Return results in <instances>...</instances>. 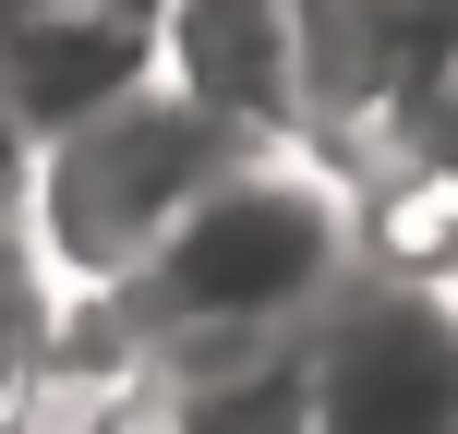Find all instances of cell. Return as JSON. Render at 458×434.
Returning <instances> with one entry per match:
<instances>
[{
  "instance_id": "277c9868",
  "label": "cell",
  "mask_w": 458,
  "mask_h": 434,
  "mask_svg": "<svg viewBox=\"0 0 458 434\" xmlns=\"http://www.w3.org/2000/svg\"><path fill=\"white\" fill-rule=\"evenodd\" d=\"M157 85L242 145H314L301 0H157Z\"/></svg>"
},
{
  "instance_id": "6da1fadb",
  "label": "cell",
  "mask_w": 458,
  "mask_h": 434,
  "mask_svg": "<svg viewBox=\"0 0 458 434\" xmlns=\"http://www.w3.org/2000/svg\"><path fill=\"white\" fill-rule=\"evenodd\" d=\"M374 253V206L326 145H253L242 169L121 277L61 314V387H145V374L290 350Z\"/></svg>"
},
{
  "instance_id": "3957f363",
  "label": "cell",
  "mask_w": 458,
  "mask_h": 434,
  "mask_svg": "<svg viewBox=\"0 0 458 434\" xmlns=\"http://www.w3.org/2000/svg\"><path fill=\"white\" fill-rule=\"evenodd\" d=\"M290 362L301 434H458V277L362 253Z\"/></svg>"
},
{
  "instance_id": "8992f818",
  "label": "cell",
  "mask_w": 458,
  "mask_h": 434,
  "mask_svg": "<svg viewBox=\"0 0 458 434\" xmlns=\"http://www.w3.org/2000/svg\"><path fill=\"white\" fill-rule=\"evenodd\" d=\"M61 387V290L37 277V253L0 217V434H24Z\"/></svg>"
},
{
  "instance_id": "7a4b0ae2",
  "label": "cell",
  "mask_w": 458,
  "mask_h": 434,
  "mask_svg": "<svg viewBox=\"0 0 458 434\" xmlns=\"http://www.w3.org/2000/svg\"><path fill=\"white\" fill-rule=\"evenodd\" d=\"M242 157H253L242 133H217L206 109H182V97L145 72V85L109 97L97 121L24 145L13 242L37 253V277L61 290V314H72V302H109V290H121V277H133L193 206H206Z\"/></svg>"
},
{
  "instance_id": "5b68a950",
  "label": "cell",
  "mask_w": 458,
  "mask_h": 434,
  "mask_svg": "<svg viewBox=\"0 0 458 434\" xmlns=\"http://www.w3.org/2000/svg\"><path fill=\"white\" fill-rule=\"evenodd\" d=\"M157 72V24L145 0H0V121L24 145L97 121Z\"/></svg>"
}]
</instances>
